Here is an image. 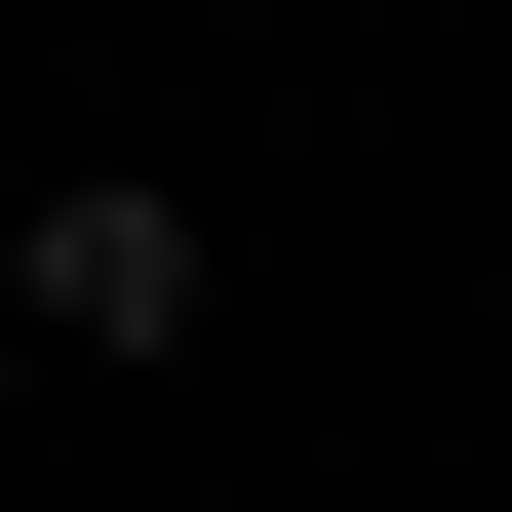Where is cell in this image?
I'll use <instances>...</instances> for the list:
<instances>
[{
  "instance_id": "obj_1",
  "label": "cell",
  "mask_w": 512,
  "mask_h": 512,
  "mask_svg": "<svg viewBox=\"0 0 512 512\" xmlns=\"http://www.w3.org/2000/svg\"><path fill=\"white\" fill-rule=\"evenodd\" d=\"M0 316H40L79 394H119V355H197V197H158V158H40V237H0Z\"/></svg>"
}]
</instances>
